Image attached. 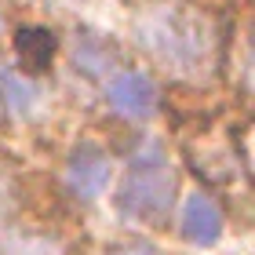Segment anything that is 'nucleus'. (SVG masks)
<instances>
[{"label": "nucleus", "instance_id": "7", "mask_svg": "<svg viewBox=\"0 0 255 255\" xmlns=\"http://www.w3.org/2000/svg\"><path fill=\"white\" fill-rule=\"evenodd\" d=\"M106 255H160L153 245H142V241H128V245H117V248H110Z\"/></svg>", "mask_w": 255, "mask_h": 255}, {"label": "nucleus", "instance_id": "5", "mask_svg": "<svg viewBox=\"0 0 255 255\" xmlns=\"http://www.w3.org/2000/svg\"><path fill=\"white\" fill-rule=\"evenodd\" d=\"M55 48H59V40L44 26H22L15 33V55H18V66L26 73H44L55 59Z\"/></svg>", "mask_w": 255, "mask_h": 255}, {"label": "nucleus", "instance_id": "2", "mask_svg": "<svg viewBox=\"0 0 255 255\" xmlns=\"http://www.w3.org/2000/svg\"><path fill=\"white\" fill-rule=\"evenodd\" d=\"M106 99H110V106L117 110L121 117H131V121L153 117L157 106H160V91H157V84H153L146 73H138V69H124V73L113 77Z\"/></svg>", "mask_w": 255, "mask_h": 255}, {"label": "nucleus", "instance_id": "4", "mask_svg": "<svg viewBox=\"0 0 255 255\" xmlns=\"http://www.w3.org/2000/svg\"><path fill=\"white\" fill-rule=\"evenodd\" d=\"M219 234H223V212L212 197L193 193L182 204V237L193 241V245H215Z\"/></svg>", "mask_w": 255, "mask_h": 255}, {"label": "nucleus", "instance_id": "3", "mask_svg": "<svg viewBox=\"0 0 255 255\" xmlns=\"http://www.w3.org/2000/svg\"><path fill=\"white\" fill-rule=\"evenodd\" d=\"M66 182L69 190L84 201H95V197L110 186V157L106 149L95 146V142H84L77 146L66 160Z\"/></svg>", "mask_w": 255, "mask_h": 255}, {"label": "nucleus", "instance_id": "6", "mask_svg": "<svg viewBox=\"0 0 255 255\" xmlns=\"http://www.w3.org/2000/svg\"><path fill=\"white\" fill-rule=\"evenodd\" d=\"M0 88H4V95H7V102H11L15 113H26L33 106V88L18 73H4V77H0Z\"/></svg>", "mask_w": 255, "mask_h": 255}, {"label": "nucleus", "instance_id": "1", "mask_svg": "<svg viewBox=\"0 0 255 255\" xmlns=\"http://www.w3.org/2000/svg\"><path fill=\"white\" fill-rule=\"evenodd\" d=\"M171 197H175V182H171V171L160 157L157 142L149 146V157H135L131 175L128 182H121L117 204L128 219H138V223H164Z\"/></svg>", "mask_w": 255, "mask_h": 255}]
</instances>
